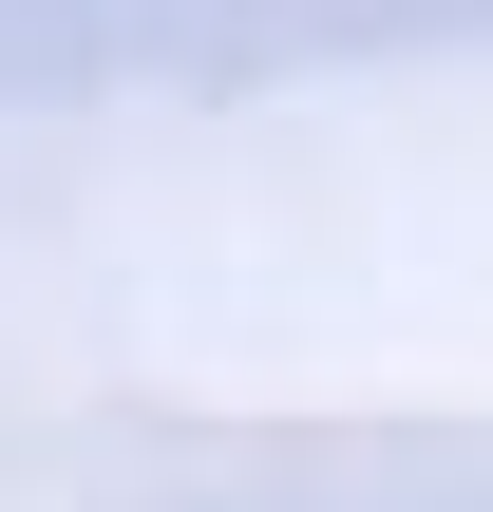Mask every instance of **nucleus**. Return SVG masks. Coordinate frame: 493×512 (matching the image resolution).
Here are the masks:
<instances>
[]
</instances>
